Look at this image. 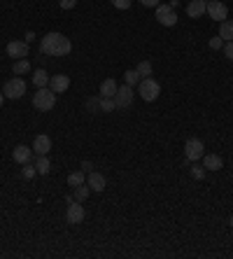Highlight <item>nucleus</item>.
<instances>
[{"instance_id": "1", "label": "nucleus", "mask_w": 233, "mask_h": 259, "mask_svg": "<svg viewBox=\"0 0 233 259\" xmlns=\"http://www.w3.org/2000/svg\"><path fill=\"white\" fill-rule=\"evenodd\" d=\"M70 49H72V42L61 33H47L40 42V52L47 56H68Z\"/></svg>"}, {"instance_id": "2", "label": "nucleus", "mask_w": 233, "mask_h": 259, "mask_svg": "<svg viewBox=\"0 0 233 259\" xmlns=\"http://www.w3.org/2000/svg\"><path fill=\"white\" fill-rule=\"evenodd\" d=\"M56 105V93L49 89V86H42L33 93V107L40 110V112H49L52 107Z\"/></svg>"}, {"instance_id": "3", "label": "nucleus", "mask_w": 233, "mask_h": 259, "mask_svg": "<svg viewBox=\"0 0 233 259\" xmlns=\"http://www.w3.org/2000/svg\"><path fill=\"white\" fill-rule=\"evenodd\" d=\"M138 93L142 100H147V103H154L156 98H159V93H161V86H159V82L156 80H152V77H142L138 84Z\"/></svg>"}, {"instance_id": "4", "label": "nucleus", "mask_w": 233, "mask_h": 259, "mask_svg": "<svg viewBox=\"0 0 233 259\" xmlns=\"http://www.w3.org/2000/svg\"><path fill=\"white\" fill-rule=\"evenodd\" d=\"M2 93H5V98H9V100H19L23 93H26V82H23L21 77H12V80L5 82Z\"/></svg>"}, {"instance_id": "5", "label": "nucleus", "mask_w": 233, "mask_h": 259, "mask_svg": "<svg viewBox=\"0 0 233 259\" xmlns=\"http://www.w3.org/2000/svg\"><path fill=\"white\" fill-rule=\"evenodd\" d=\"M184 154H186V161H198V159H203V154H205L203 140H198V138H189V140L184 143Z\"/></svg>"}, {"instance_id": "6", "label": "nucleus", "mask_w": 233, "mask_h": 259, "mask_svg": "<svg viewBox=\"0 0 233 259\" xmlns=\"http://www.w3.org/2000/svg\"><path fill=\"white\" fill-rule=\"evenodd\" d=\"M156 21L161 23V26L173 28V26L177 23V14H175L173 5H159V7H156Z\"/></svg>"}, {"instance_id": "7", "label": "nucleus", "mask_w": 233, "mask_h": 259, "mask_svg": "<svg viewBox=\"0 0 233 259\" xmlns=\"http://www.w3.org/2000/svg\"><path fill=\"white\" fill-rule=\"evenodd\" d=\"M133 86H128V84H124V86H119L115 93V103H116V110H126V107H131L133 103Z\"/></svg>"}, {"instance_id": "8", "label": "nucleus", "mask_w": 233, "mask_h": 259, "mask_svg": "<svg viewBox=\"0 0 233 259\" xmlns=\"http://www.w3.org/2000/svg\"><path fill=\"white\" fill-rule=\"evenodd\" d=\"M205 14L210 16V19H215V21H226L229 19V9H226L224 2H219V0H212V2H208V9H205Z\"/></svg>"}, {"instance_id": "9", "label": "nucleus", "mask_w": 233, "mask_h": 259, "mask_svg": "<svg viewBox=\"0 0 233 259\" xmlns=\"http://www.w3.org/2000/svg\"><path fill=\"white\" fill-rule=\"evenodd\" d=\"M65 220H68V224H82V222H84V208H82L79 201H70Z\"/></svg>"}, {"instance_id": "10", "label": "nucleus", "mask_w": 233, "mask_h": 259, "mask_svg": "<svg viewBox=\"0 0 233 259\" xmlns=\"http://www.w3.org/2000/svg\"><path fill=\"white\" fill-rule=\"evenodd\" d=\"M7 56H12V59H26L28 56V42H21V40H12L7 45Z\"/></svg>"}, {"instance_id": "11", "label": "nucleus", "mask_w": 233, "mask_h": 259, "mask_svg": "<svg viewBox=\"0 0 233 259\" xmlns=\"http://www.w3.org/2000/svg\"><path fill=\"white\" fill-rule=\"evenodd\" d=\"M49 150H52V138L45 136V133L35 136V140H33V152L38 154V157H42V154H49Z\"/></svg>"}, {"instance_id": "12", "label": "nucleus", "mask_w": 233, "mask_h": 259, "mask_svg": "<svg viewBox=\"0 0 233 259\" xmlns=\"http://www.w3.org/2000/svg\"><path fill=\"white\" fill-rule=\"evenodd\" d=\"M68 86H70V77L68 75H52L49 77V89H52L54 93L68 91Z\"/></svg>"}, {"instance_id": "13", "label": "nucleus", "mask_w": 233, "mask_h": 259, "mask_svg": "<svg viewBox=\"0 0 233 259\" xmlns=\"http://www.w3.org/2000/svg\"><path fill=\"white\" fill-rule=\"evenodd\" d=\"M33 157V147H26V145H16L14 150H12V159L16 161V164H28Z\"/></svg>"}, {"instance_id": "14", "label": "nucleus", "mask_w": 233, "mask_h": 259, "mask_svg": "<svg viewBox=\"0 0 233 259\" xmlns=\"http://www.w3.org/2000/svg\"><path fill=\"white\" fill-rule=\"evenodd\" d=\"M205 9H208V2L205 0H191L189 5H186V14L191 16V19H201L205 14Z\"/></svg>"}, {"instance_id": "15", "label": "nucleus", "mask_w": 233, "mask_h": 259, "mask_svg": "<svg viewBox=\"0 0 233 259\" xmlns=\"http://www.w3.org/2000/svg\"><path fill=\"white\" fill-rule=\"evenodd\" d=\"M86 182H89V189L91 191H98V194H101V191H105V175H101V173H96V171H91V173H89V177H86Z\"/></svg>"}, {"instance_id": "16", "label": "nucleus", "mask_w": 233, "mask_h": 259, "mask_svg": "<svg viewBox=\"0 0 233 259\" xmlns=\"http://www.w3.org/2000/svg\"><path fill=\"white\" fill-rule=\"evenodd\" d=\"M224 161L219 154H203V168L205 171H222Z\"/></svg>"}, {"instance_id": "17", "label": "nucleus", "mask_w": 233, "mask_h": 259, "mask_svg": "<svg viewBox=\"0 0 233 259\" xmlns=\"http://www.w3.org/2000/svg\"><path fill=\"white\" fill-rule=\"evenodd\" d=\"M116 82L115 80H103V84H101V96L103 98H115V93H116Z\"/></svg>"}, {"instance_id": "18", "label": "nucleus", "mask_w": 233, "mask_h": 259, "mask_svg": "<svg viewBox=\"0 0 233 259\" xmlns=\"http://www.w3.org/2000/svg\"><path fill=\"white\" fill-rule=\"evenodd\" d=\"M219 38L224 40V42H231L233 40V21H222L219 23Z\"/></svg>"}, {"instance_id": "19", "label": "nucleus", "mask_w": 233, "mask_h": 259, "mask_svg": "<svg viewBox=\"0 0 233 259\" xmlns=\"http://www.w3.org/2000/svg\"><path fill=\"white\" fill-rule=\"evenodd\" d=\"M33 84L38 86V89H42V86H47L49 84V75H47V70H35V75H33Z\"/></svg>"}, {"instance_id": "20", "label": "nucleus", "mask_w": 233, "mask_h": 259, "mask_svg": "<svg viewBox=\"0 0 233 259\" xmlns=\"http://www.w3.org/2000/svg\"><path fill=\"white\" fill-rule=\"evenodd\" d=\"M35 168H38L40 175H47V173L52 171V164H49V159H47V154L38 157V161H35Z\"/></svg>"}, {"instance_id": "21", "label": "nucleus", "mask_w": 233, "mask_h": 259, "mask_svg": "<svg viewBox=\"0 0 233 259\" xmlns=\"http://www.w3.org/2000/svg\"><path fill=\"white\" fill-rule=\"evenodd\" d=\"M84 173H82V171H75V173H70L68 175V184L70 187H72V189H75V187H79V184H84Z\"/></svg>"}, {"instance_id": "22", "label": "nucleus", "mask_w": 233, "mask_h": 259, "mask_svg": "<svg viewBox=\"0 0 233 259\" xmlns=\"http://www.w3.org/2000/svg\"><path fill=\"white\" fill-rule=\"evenodd\" d=\"M26 73H31V63L28 59H19L14 63V75H26Z\"/></svg>"}, {"instance_id": "23", "label": "nucleus", "mask_w": 233, "mask_h": 259, "mask_svg": "<svg viewBox=\"0 0 233 259\" xmlns=\"http://www.w3.org/2000/svg\"><path fill=\"white\" fill-rule=\"evenodd\" d=\"M124 80H126V84H128V86H135V84H140V80H142V77L138 75V70H126Z\"/></svg>"}, {"instance_id": "24", "label": "nucleus", "mask_w": 233, "mask_h": 259, "mask_svg": "<svg viewBox=\"0 0 233 259\" xmlns=\"http://www.w3.org/2000/svg\"><path fill=\"white\" fill-rule=\"evenodd\" d=\"M135 70H138L140 77H149V75H152V63H149V61H140Z\"/></svg>"}, {"instance_id": "25", "label": "nucleus", "mask_w": 233, "mask_h": 259, "mask_svg": "<svg viewBox=\"0 0 233 259\" xmlns=\"http://www.w3.org/2000/svg\"><path fill=\"white\" fill-rule=\"evenodd\" d=\"M112 110H116L115 98H103L101 96V112H112Z\"/></svg>"}, {"instance_id": "26", "label": "nucleus", "mask_w": 233, "mask_h": 259, "mask_svg": "<svg viewBox=\"0 0 233 259\" xmlns=\"http://www.w3.org/2000/svg\"><path fill=\"white\" fill-rule=\"evenodd\" d=\"M72 191H75V201H79V203H82V201L89 196V191H91V189H89V187H84V184H79V187H75Z\"/></svg>"}, {"instance_id": "27", "label": "nucleus", "mask_w": 233, "mask_h": 259, "mask_svg": "<svg viewBox=\"0 0 233 259\" xmlns=\"http://www.w3.org/2000/svg\"><path fill=\"white\" fill-rule=\"evenodd\" d=\"M86 110H89L91 114H96L98 110H101V98H89L86 100Z\"/></svg>"}, {"instance_id": "28", "label": "nucleus", "mask_w": 233, "mask_h": 259, "mask_svg": "<svg viewBox=\"0 0 233 259\" xmlns=\"http://www.w3.org/2000/svg\"><path fill=\"white\" fill-rule=\"evenodd\" d=\"M35 175H38V168L31 166V164H23V177L31 180V177H35Z\"/></svg>"}, {"instance_id": "29", "label": "nucleus", "mask_w": 233, "mask_h": 259, "mask_svg": "<svg viewBox=\"0 0 233 259\" xmlns=\"http://www.w3.org/2000/svg\"><path fill=\"white\" fill-rule=\"evenodd\" d=\"M191 175H194L196 180H203V177H205V168L203 166H191Z\"/></svg>"}, {"instance_id": "30", "label": "nucleus", "mask_w": 233, "mask_h": 259, "mask_svg": "<svg viewBox=\"0 0 233 259\" xmlns=\"http://www.w3.org/2000/svg\"><path fill=\"white\" fill-rule=\"evenodd\" d=\"M222 49H224V56H226V59H229V61H233V40H231V42H226Z\"/></svg>"}, {"instance_id": "31", "label": "nucleus", "mask_w": 233, "mask_h": 259, "mask_svg": "<svg viewBox=\"0 0 233 259\" xmlns=\"http://www.w3.org/2000/svg\"><path fill=\"white\" fill-rule=\"evenodd\" d=\"M112 5H115L116 9H128L131 7V0H112Z\"/></svg>"}, {"instance_id": "32", "label": "nucleus", "mask_w": 233, "mask_h": 259, "mask_svg": "<svg viewBox=\"0 0 233 259\" xmlns=\"http://www.w3.org/2000/svg\"><path fill=\"white\" fill-rule=\"evenodd\" d=\"M222 47H224V40H222V38H212V40H210V49H215V52H217V49H222Z\"/></svg>"}, {"instance_id": "33", "label": "nucleus", "mask_w": 233, "mask_h": 259, "mask_svg": "<svg viewBox=\"0 0 233 259\" xmlns=\"http://www.w3.org/2000/svg\"><path fill=\"white\" fill-rule=\"evenodd\" d=\"M58 5H61V9H72L75 5H77V0H61Z\"/></svg>"}, {"instance_id": "34", "label": "nucleus", "mask_w": 233, "mask_h": 259, "mask_svg": "<svg viewBox=\"0 0 233 259\" xmlns=\"http://www.w3.org/2000/svg\"><path fill=\"white\" fill-rule=\"evenodd\" d=\"M145 7H159V0H140Z\"/></svg>"}, {"instance_id": "35", "label": "nucleus", "mask_w": 233, "mask_h": 259, "mask_svg": "<svg viewBox=\"0 0 233 259\" xmlns=\"http://www.w3.org/2000/svg\"><path fill=\"white\" fill-rule=\"evenodd\" d=\"M82 171H89V173H91V164H89V161H84V164H82Z\"/></svg>"}, {"instance_id": "36", "label": "nucleus", "mask_w": 233, "mask_h": 259, "mask_svg": "<svg viewBox=\"0 0 233 259\" xmlns=\"http://www.w3.org/2000/svg\"><path fill=\"white\" fill-rule=\"evenodd\" d=\"M2 100H5V93L0 91V105H2Z\"/></svg>"}, {"instance_id": "37", "label": "nucleus", "mask_w": 233, "mask_h": 259, "mask_svg": "<svg viewBox=\"0 0 233 259\" xmlns=\"http://www.w3.org/2000/svg\"><path fill=\"white\" fill-rule=\"evenodd\" d=\"M229 224H231V227H233V217H231V220H229Z\"/></svg>"}]
</instances>
